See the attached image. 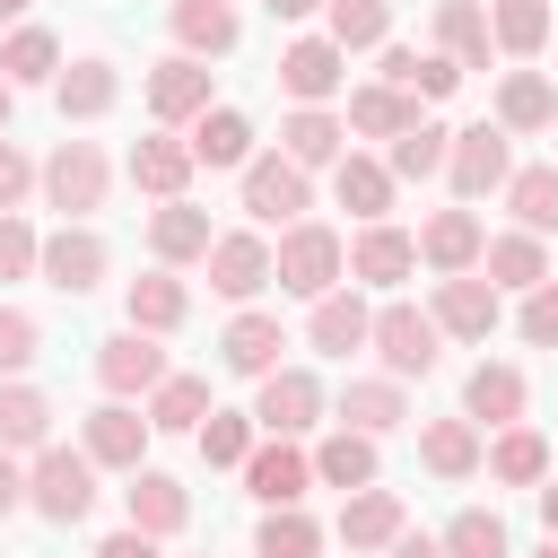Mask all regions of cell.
Listing matches in <instances>:
<instances>
[{
  "label": "cell",
  "mask_w": 558,
  "mask_h": 558,
  "mask_svg": "<svg viewBox=\"0 0 558 558\" xmlns=\"http://www.w3.org/2000/svg\"><path fill=\"white\" fill-rule=\"evenodd\" d=\"M35 192H44V209H61V227H87L113 192V157L96 140H61L52 157H35Z\"/></svg>",
  "instance_id": "1"
},
{
  "label": "cell",
  "mask_w": 558,
  "mask_h": 558,
  "mask_svg": "<svg viewBox=\"0 0 558 558\" xmlns=\"http://www.w3.org/2000/svg\"><path fill=\"white\" fill-rule=\"evenodd\" d=\"M270 279L314 305V296H331V288L349 279V244H340L323 218H296V227H279V244H270Z\"/></svg>",
  "instance_id": "2"
},
{
  "label": "cell",
  "mask_w": 558,
  "mask_h": 558,
  "mask_svg": "<svg viewBox=\"0 0 558 558\" xmlns=\"http://www.w3.org/2000/svg\"><path fill=\"white\" fill-rule=\"evenodd\" d=\"M366 349L384 357V375H392V384H418V375H436V366H445V331H436V314H427V305H410V296L375 305Z\"/></svg>",
  "instance_id": "3"
},
{
  "label": "cell",
  "mask_w": 558,
  "mask_h": 558,
  "mask_svg": "<svg viewBox=\"0 0 558 558\" xmlns=\"http://www.w3.org/2000/svg\"><path fill=\"white\" fill-rule=\"evenodd\" d=\"M26 514H44V523H87V514H96V462H87L78 445L26 453Z\"/></svg>",
  "instance_id": "4"
},
{
  "label": "cell",
  "mask_w": 558,
  "mask_h": 558,
  "mask_svg": "<svg viewBox=\"0 0 558 558\" xmlns=\"http://www.w3.org/2000/svg\"><path fill=\"white\" fill-rule=\"evenodd\" d=\"M140 96H148V122H157V131H192V122L218 105V96H209V61H192V52H166V61H148Z\"/></svg>",
  "instance_id": "5"
},
{
  "label": "cell",
  "mask_w": 558,
  "mask_h": 558,
  "mask_svg": "<svg viewBox=\"0 0 558 558\" xmlns=\"http://www.w3.org/2000/svg\"><path fill=\"white\" fill-rule=\"evenodd\" d=\"M506 174H514V140H506L497 122L453 131V148H445V183H453V201H462V209H471V201H488V192H506Z\"/></svg>",
  "instance_id": "6"
},
{
  "label": "cell",
  "mask_w": 558,
  "mask_h": 558,
  "mask_svg": "<svg viewBox=\"0 0 558 558\" xmlns=\"http://www.w3.org/2000/svg\"><path fill=\"white\" fill-rule=\"evenodd\" d=\"M305 209H314V174L288 166L279 148H253V166H244V218L253 227H296Z\"/></svg>",
  "instance_id": "7"
},
{
  "label": "cell",
  "mask_w": 558,
  "mask_h": 558,
  "mask_svg": "<svg viewBox=\"0 0 558 558\" xmlns=\"http://www.w3.org/2000/svg\"><path fill=\"white\" fill-rule=\"evenodd\" d=\"M323 410H331V401H323V384H314L305 366H279V375L253 384V427H262V436H288V445H296V436L323 427Z\"/></svg>",
  "instance_id": "8"
},
{
  "label": "cell",
  "mask_w": 558,
  "mask_h": 558,
  "mask_svg": "<svg viewBox=\"0 0 558 558\" xmlns=\"http://www.w3.org/2000/svg\"><path fill=\"white\" fill-rule=\"evenodd\" d=\"M201 270H209V296L253 305V296L270 288V235H262V227H227V235L201 253Z\"/></svg>",
  "instance_id": "9"
},
{
  "label": "cell",
  "mask_w": 558,
  "mask_h": 558,
  "mask_svg": "<svg viewBox=\"0 0 558 558\" xmlns=\"http://www.w3.org/2000/svg\"><path fill=\"white\" fill-rule=\"evenodd\" d=\"M174 366H166V349L148 340V331H113V340H96V384H105V401H148L157 384H166Z\"/></svg>",
  "instance_id": "10"
},
{
  "label": "cell",
  "mask_w": 558,
  "mask_h": 558,
  "mask_svg": "<svg viewBox=\"0 0 558 558\" xmlns=\"http://www.w3.org/2000/svg\"><path fill=\"white\" fill-rule=\"evenodd\" d=\"M148 436H157V427H148L131 401H96V410L78 418V453H87L96 471H122V480L148 462Z\"/></svg>",
  "instance_id": "11"
},
{
  "label": "cell",
  "mask_w": 558,
  "mask_h": 558,
  "mask_svg": "<svg viewBox=\"0 0 558 558\" xmlns=\"http://www.w3.org/2000/svg\"><path fill=\"white\" fill-rule=\"evenodd\" d=\"M331 532H340V549H349V558H384V549L410 532V506H401V488H384V480H375V488L340 497V523H331Z\"/></svg>",
  "instance_id": "12"
},
{
  "label": "cell",
  "mask_w": 558,
  "mask_h": 558,
  "mask_svg": "<svg viewBox=\"0 0 558 558\" xmlns=\"http://www.w3.org/2000/svg\"><path fill=\"white\" fill-rule=\"evenodd\" d=\"M480 253H488V227H480V209H427L418 218V262L436 270V279H462V270H480Z\"/></svg>",
  "instance_id": "13"
},
{
  "label": "cell",
  "mask_w": 558,
  "mask_h": 558,
  "mask_svg": "<svg viewBox=\"0 0 558 558\" xmlns=\"http://www.w3.org/2000/svg\"><path fill=\"white\" fill-rule=\"evenodd\" d=\"M105 270H113V253H105V235H96V227H52V235H44V253H35V279H44V288H61V296H87Z\"/></svg>",
  "instance_id": "14"
},
{
  "label": "cell",
  "mask_w": 558,
  "mask_h": 558,
  "mask_svg": "<svg viewBox=\"0 0 558 558\" xmlns=\"http://www.w3.org/2000/svg\"><path fill=\"white\" fill-rule=\"evenodd\" d=\"M410 270H418V235H410V227L375 218V227L349 235V288H401Z\"/></svg>",
  "instance_id": "15"
},
{
  "label": "cell",
  "mask_w": 558,
  "mask_h": 558,
  "mask_svg": "<svg viewBox=\"0 0 558 558\" xmlns=\"http://www.w3.org/2000/svg\"><path fill=\"white\" fill-rule=\"evenodd\" d=\"M427 314H436V331H445V340H488V331L506 323V296H497L480 270H462V279H436Z\"/></svg>",
  "instance_id": "16"
},
{
  "label": "cell",
  "mask_w": 558,
  "mask_h": 558,
  "mask_svg": "<svg viewBox=\"0 0 558 558\" xmlns=\"http://www.w3.org/2000/svg\"><path fill=\"white\" fill-rule=\"evenodd\" d=\"M122 523L131 532H148V541H174L183 523H192V488L174 480V471H131V488H122Z\"/></svg>",
  "instance_id": "17"
},
{
  "label": "cell",
  "mask_w": 558,
  "mask_h": 558,
  "mask_svg": "<svg viewBox=\"0 0 558 558\" xmlns=\"http://www.w3.org/2000/svg\"><path fill=\"white\" fill-rule=\"evenodd\" d=\"M340 78H349V52H340L331 35H296V44L279 52V87H288V105H331Z\"/></svg>",
  "instance_id": "18"
},
{
  "label": "cell",
  "mask_w": 558,
  "mask_h": 558,
  "mask_svg": "<svg viewBox=\"0 0 558 558\" xmlns=\"http://www.w3.org/2000/svg\"><path fill=\"white\" fill-rule=\"evenodd\" d=\"M122 174L148 192V201H192V148H183V131H148V140H131V157H122Z\"/></svg>",
  "instance_id": "19"
},
{
  "label": "cell",
  "mask_w": 558,
  "mask_h": 558,
  "mask_svg": "<svg viewBox=\"0 0 558 558\" xmlns=\"http://www.w3.org/2000/svg\"><path fill=\"white\" fill-rule=\"evenodd\" d=\"M279 349H288V331H279V314H262V305H235V323L218 331V366L244 375V384L279 375Z\"/></svg>",
  "instance_id": "20"
},
{
  "label": "cell",
  "mask_w": 558,
  "mask_h": 558,
  "mask_svg": "<svg viewBox=\"0 0 558 558\" xmlns=\"http://www.w3.org/2000/svg\"><path fill=\"white\" fill-rule=\"evenodd\" d=\"M523 401H532V384H523V366H506V357H480V366L462 375V418H471V427H523Z\"/></svg>",
  "instance_id": "21"
},
{
  "label": "cell",
  "mask_w": 558,
  "mask_h": 558,
  "mask_svg": "<svg viewBox=\"0 0 558 558\" xmlns=\"http://www.w3.org/2000/svg\"><path fill=\"white\" fill-rule=\"evenodd\" d=\"M52 105H61V122H105V113L122 105V70H113L105 52H78V61H61V78H52Z\"/></svg>",
  "instance_id": "22"
},
{
  "label": "cell",
  "mask_w": 558,
  "mask_h": 558,
  "mask_svg": "<svg viewBox=\"0 0 558 558\" xmlns=\"http://www.w3.org/2000/svg\"><path fill=\"white\" fill-rule=\"evenodd\" d=\"M279 157L305 166V174H331V166L349 157V122H340L331 105H296V113L279 122Z\"/></svg>",
  "instance_id": "23"
},
{
  "label": "cell",
  "mask_w": 558,
  "mask_h": 558,
  "mask_svg": "<svg viewBox=\"0 0 558 558\" xmlns=\"http://www.w3.org/2000/svg\"><path fill=\"white\" fill-rule=\"evenodd\" d=\"M331 427H357V436H392V427H410V384H392V375H349V392H340V410H331Z\"/></svg>",
  "instance_id": "24"
},
{
  "label": "cell",
  "mask_w": 558,
  "mask_h": 558,
  "mask_svg": "<svg viewBox=\"0 0 558 558\" xmlns=\"http://www.w3.org/2000/svg\"><path fill=\"white\" fill-rule=\"evenodd\" d=\"M244 488H253L262 506H305V488H314V462H305V445H288V436H262V445L244 453Z\"/></svg>",
  "instance_id": "25"
},
{
  "label": "cell",
  "mask_w": 558,
  "mask_h": 558,
  "mask_svg": "<svg viewBox=\"0 0 558 558\" xmlns=\"http://www.w3.org/2000/svg\"><path fill=\"white\" fill-rule=\"evenodd\" d=\"M166 26H174V52H192V61H227L235 35H244V9H235V0H174Z\"/></svg>",
  "instance_id": "26"
},
{
  "label": "cell",
  "mask_w": 558,
  "mask_h": 558,
  "mask_svg": "<svg viewBox=\"0 0 558 558\" xmlns=\"http://www.w3.org/2000/svg\"><path fill=\"white\" fill-rule=\"evenodd\" d=\"M209 244H218V227H209L201 201H157V209H148V253H157V270H183V262H201Z\"/></svg>",
  "instance_id": "27"
},
{
  "label": "cell",
  "mask_w": 558,
  "mask_h": 558,
  "mask_svg": "<svg viewBox=\"0 0 558 558\" xmlns=\"http://www.w3.org/2000/svg\"><path fill=\"white\" fill-rule=\"evenodd\" d=\"M305 462H314V488H340V497H357V488L384 480V453H375V436H357V427H331Z\"/></svg>",
  "instance_id": "28"
},
{
  "label": "cell",
  "mask_w": 558,
  "mask_h": 558,
  "mask_svg": "<svg viewBox=\"0 0 558 558\" xmlns=\"http://www.w3.org/2000/svg\"><path fill=\"white\" fill-rule=\"evenodd\" d=\"M392 192H401V183H392V166H384V157H366V148H349V157L331 166V201H340L357 227L392 218Z\"/></svg>",
  "instance_id": "29"
},
{
  "label": "cell",
  "mask_w": 558,
  "mask_h": 558,
  "mask_svg": "<svg viewBox=\"0 0 558 558\" xmlns=\"http://www.w3.org/2000/svg\"><path fill=\"white\" fill-rule=\"evenodd\" d=\"M183 314H192V288H183L174 270H140V279L122 288V323H131V331H148V340L183 331Z\"/></svg>",
  "instance_id": "30"
},
{
  "label": "cell",
  "mask_w": 558,
  "mask_h": 558,
  "mask_svg": "<svg viewBox=\"0 0 558 558\" xmlns=\"http://www.w3.org/2000/svg\"><path fill=\"white\" fill-rule=\"evenodd\" d=\"M366 331H375V305H366L357 288H331V296H314V314H305V340H314L323 357H357Z\"/></svg>",
  "instance_id": "31"
},
{
  "label": "cell",
  "mask_w": 558,
  "mask_h": 558,
  "mask_svg": "<svg viewBox=\"0 0 558 558\" xmlns=\"http://www.w3.org/2000/svg\"><path fill=\"white\" fill-rule=\"evenodd\" d=\"M497 131H506V140L558 131V87H549L541 70H506V78H497Z\"/></svg>",
  "instance_id": "32"
},
{
  "label": "cell",
  "mask_w": 558,
  "mask_h": 558,
  "mask_svg": "<svg viewBox=\"0 0 558 558\" xmlns=\"http://www.w3.org/2000/svg\"><path fill=\"white\" fill-rule=\"evenodd\" d=\"M183 148H192V166H209V174H218V166H235V174H244V166H253V113L209 105V113L183 131Z\"/></svg>",
  "instance_id": "33"
},
{
  "label": "cell",
  "mask_w": 558,
  "mask_h": 558,
  "mask_svg": "<svg viewBox=\"0 0 558 558\" xmlns=\"http://www.w3.org/2000/svg\"><path fill=\"white\" fill-rule=\"evenodd\" d=\"M480 453H488V436L453 410V418H418V462L436 471V480H480Z\"/></svg>",
  "instance_id": "34"
},
{
  "label": "cell",
  "mask_w": 558,
  "mask_h": 558,
  "mask_svg": "<svg viewBox=\"0 0 558 558\" xmlns=\"http://www.w3.org/2000/svg\"><path fill=\"white\" fill-rule=\"evenodd\" d=\"M436 52L471 78V70H488V0H436Z\"/></svg>",
  "instance_id": "35"
},
{
  "label": "cell",
  "mask_w": 558,
  "mask_h": 558,
  "mask_svg": "<svg viewBox=\"0 0 558 558\" xmlns=\"http://www.w3.org/2000/svg\"><path fill=\"white\" fill-rule=\"evenodd\" d=\"M480 279H488L497 296H506V288L523 296V288H541V279H549V244H541V235H523V227H506V235H488Z\"/></svg>",
  "instance_id": "36"
},
{
  "label": "cell",
  "mask_w": 558,
  "mask_h": 558,
  "mask_svg": "<svg viewBox=\"0 0 558 558\" xmlns=\"http://www.w3.org/2000/svg\"><path fill=\"white\" fill-rule=\"evenodd\" d=\"M44 445H52V401H44L26 375H9V384H0V453L26 462V453H44Z\"/></svg>",
  "instance_id": "37"
},
{
  "label": "cell",
  "mask_w": 558,
  "mask_h": 558,
  "mask_svg": "<svg viewBox=\"0 0 558 558\" xmlns=\"http://www.w3.org/2000/svg\"><path fill=\"white\" fill-rule=\"evenodd\" d=\"M340 122H349V140H384V148H392V140L418 122V96H401V87L375 78V87H349V113H340Z\"/></svg>",
  "instance_id": "38"
},
{
  "label": "cell",
  "mask_w": 558,
  "mask_h": 558,
  "mask_svg": "<svg viewBox=\"0 0 558 558\" xmlns=\"http://www.w3.org/2000/svg\"><path fill=\"white\" fill-rule=\"evenodd\" d=\"M480 471H488L497 488H541V480H549V436H541V427H497V445L480 453Z\"/></svg>",
  "instance_id": "39"
},
{
  "label": "cell",
  "mask_w": 558,
  "mask_h": 558,
  "mask_svg": "<svg viewBox=\"0 0 558 558\" xmlns=\"http://www.w3.org/2000/svg\"><path fill=\"white\" fill-rule=\"evenodd\" d=\"M209 410H218V401H209V375H166V384L140 401V418H148L157 436H192Z\"/></svg>",
  "instance_id": "40"
},
{
  "label": "cell",
  "mask_w": 558,
  "mask_h": 558,
  "mask_svg": "<svg viewBox=\"0 0 558 558\" xmlns=\"http://www.w3.org/2000/svg\"><path fill=\"white\" fill-rule=\"evenodd\" d=\"M0 78H9V87H52V78H61V35L35 26V17L9 26V44H0Z\"/></svg>",
  "instance_id": "41"
},
{
  "label": "cell",
  "mask_w": 558,
  "mask_h": 558,
  "mask_svg": "<svg viewBox=\"0 0 558 558\" xmlns=\"http://www.w3.org/2000/svg\"><path fill=\"white\" fill-rule=\"evenodd\" d=\"M506 209H514V227L523 235H558V166H514L506 174Z\"/></svg>",
  "instance_id": "42"
},
{
  "label": "cell",
  "mask_w": 558,
  "mask_h": 558,
  "mask_svg": "<svg viewBox=\"0 0 558 558\" xmlns=\"http://www.w3.org/2000/svg\"><path fill=\"white\" fill-rule=\"evenodd\" d=\"M323 35L340 52H384L392 44V0H323Z\"/></svg>",
  "instance_id": "43"
},
{
  "label": "cell",
  "mask_w": 558,
  "mask_h": 558,
  "mask_svg": "<svg viewBox=\"0 0 558 558\" xmlns=\"http://www.w3.org/2000/svg\"><path fill=\"white\" fill-rule=\"evenodd\" d=\"M488 44L506 61H532L549 44V0H488Z\"/></svg>",
  "instance_id": "44"
},
{
  "label": "cell",
  "mask_w": 558,
  "mask_h": 558,
  "mask_svg": "<svg viewBox=\"0 0 558 558\" xmlns=\"http://www.w3.org/2000/svg\"><path fill=\"white\" fill-rule=\"evenodd\" d=\"M323 523L305 506H262V532H253V558H323Z\"/></svg>",
  "instance_id": "45"
},
{
  "label": "cell",
  "mask_w": 558,
  "mask_h": 558,
  "mask_svg": "<svg viewBox=\"0 0 558 558\" xmlns=\"http://www.w3.org/2000/svg\"><path fill=\"white\" fill-rule=\"evenodd\" d=\"M445 148H453V131L418 113V122H410V131L384 148V166H392V183H427V174H445Z\"/></svg>",
  "instance_id": "46"
},
{
  "label": "cell",
  "mask_w": 558,
  "mask_h": 558,
  "mask_svg": "<svg viewBox=\"0 0 558 558\" xmlns=\"http://www.w3.org/2000/svg\"><path fill=\"white\" fill-rule=\"evenodd\" d=\"M192 445H201L209 471H244V453L262 445V427H253V410H209V418L192 427Z\"/></svg>",
  "instance_id": "47"
},
{
  "label": "cell",
  "mask_w": 558,
  "mask_h": 558,
  "mask_svg": "<svg viewBox=\"0 0 558 558\" xmlns=\"http://www.w3.org/2000/svg\"><path fill=\"white\" fill-rule=\"evenodd\" d=\"M436 541H445V558H514V541H506V514H497V506H462Z\"/></svg>",
  "instance_id": "48"
},
{
  "label": "cell",
  "mask_w": 558,
  "mask_h": 558,
  "mask_svg": "<svg viewBox=\"0 0 558 558\" xmlns=\"http://www.w3.org/2000/svg\"><path fill=\"white\" fill-rule=\"evenodd\" d=\"M35 349H44V323H35L26 305H0V384H9V375H26V366H35Z\"/></svg>",
  "instance_id": "49"
},
{
  "label": "cell",
  "mask_w": 558,
  "mask_h": 558,
  "mask_svg": "<svg viewBox=\"0 0 558 558\" xmlns=\"http://www.w3.org/2000/svg\"><path fill=\"white\" fill-rule=\"evenodd\" d=\"M514 331H523L532 349H558V270H549L541 288H523V314H514Z\"/></svg>",
  "instance_id": "50"
},
{
  "label": "cell",
  "mask_w": 558,
  "mask_h": 558,
  "mask_svg": "<svg viewBox=\"0 0 558 558\" xmlns=\"http://www.w3.org/2000/svg\"><path fill=\"white\" fill-rule=\"evenodd\" d=\"M35 253L44 235L26 227V209H0V279H35Z\"/></svg>",
  "instance_id": "51"
},
{
  "label": "cell",
  "mask_w": 558,
  "mask_h": 558,
  "mask_svg": "<svg viewBox=\"0 0 558 558\" xmlns=\"http://www.w3.org/2000/svg\"><path fill=\"white\" fill-rule=\"evenodd\" d=\"M453 87H462V70L427 44V52H418V70H410V96H418V105H436V96H453Z\"/></svg>",
  "instance_id": "52"
},
{
  "label": "cell",
  "mask_w": 558,
  "mask_h": 558,
  "mask_svg": "<svg viewBox=\"0 0 558 558\" xmlns=\"http://www.w3.org/2000/svg\"><path fill=\"white\" fill-rule=\"evenodd\" d=\"M26 192H35V157L17 140H0V209H26Z\"/></svg>",
  "instance_id": "53"
},
{
  "label": "cell",
  "mask_w": 558,
  "mask_h": 558,
  "mask_svg": "<svg viewBox=\"0 0 558 558\" xmlns=\"http://www.w3.org/2000/svg\"><path fill=\"white\" fill-rule=\"evenodd\" d=\"M87 558H166V549H157L148 532H131V523H122V532H105V541H96Z\"/></svg>",
  "instance_id": "54"
},
{
  "label": "cell",
  "mask_w": 558,
  "mask_h": 558,
  "mask_svg": "<svg viewBox=\"0 0 558 558\" xmlns=\"http://www.w3.org/2000/svg\"><path fill=\"white\" fill-rule=\"evenodd\" d=\"M9 514H26V462L17 453H0V523Z\"/></svg>",
  "instance_id": "55"
},
{
  "label": "cell",
  "mask_w": 558,
  "mask_h": 558,
  "mask_svg": "<svg viewBox=\"0 0 558 558\" xmlns=\"http://www.w3.org/2000/svg\"><path fill=\"white\" fill-rule=\"evenodd\" d=\"M410 70H418V52H410V44H384V87L410 96Z\"/></svg>",
  "instance_id": "56"
},
{
  "label": "cell",
  "mask_w": 558,
  "mask_h": 558,
  "mask_svg": "<svg viewBox=\"0 0 558 558\" xmlns=\"http://www.w3.org/2000/svg\"><path fill=\"white\" fill-rule=\"evenodd\" d=\"M384 558H445V541H436V532H401Z\"/></svg>",
  "instance_id": "57"
},
{
  "label": "cell",
  "mask_w": 558,
  "mask_h": 558,
  "mask_svg": "<svg viewBox=\"0 0 558 558\" xmlns=\"http://www.w3.org/2000/svg\"><path fill=\"white\" fill-rule=\"evenodd\" d=\"M532 506H541V532L558 541V480H541V488H532Z\"/></svg>",
  "instance_id": "58"
},
{
  "label": "cell",
  "mask_w": 558,
  "mask_h": 558,
  "mask_svg": "<svg viewBox=\"0 0 558 558\" xmlns=\"http://www.w3.org/2000/svg\"><path fill=\"white\" fill-rule=\"evenodd\" d=\"M270 17H288V26H305V17H323V0H262Z\"/></svg>",
  "instance_id": "59"
},
{
  "label": "cell",
  "mask_w": 558,
  "mask_h": 558,
  "mask_svg": "<svg viewBox=\"0 0 558 558\" xmlns=\"http://www.w3.org/2000/svg\"><path fill=\"white\" fill-rule=\"evenodd\" d=\"M26 9H35V0H0V26H26Z\"/></svg>",
  "instance_id": "60"
},
{
  "label": "cell",
  "mask_w": 558,
  "mask_h": 558,
  "mask_svg": "<svg viewBox=\"0 0 558 558\" xmlns=\"http://www.w3.org/2000/svg\"><path fill=\"white\" fill-rule=\"evenodd\" d=\"M9 105H17V87H9V78H0V140H9Z\"/></svg>",
  "instance_id": "61"
},
{
  "label": "cell",
  "mask_w": 558,
  "mask_h": 558,
  "mask_svg": "<svg viewBox=\"0 0 558 558\" xmlns=\"http://www.w3.org/2000/svg\"><path fill=\"white\" fill-rule=\"evenodd\" d=\"M532 558H558V541H541V549H532Z\"/></svg>",
  "instance_id": "62"
},
{
  "label": "cell",
  "mask_w": 558,
  "mask_h": 558,
  "mask_svg": "<svg viewBox=\"0 0 558 558\" xmlns=\"http://www.w3.org/2000/svg\"><path fill=\"white\" fill-rule=\"evenodd\" d=\"M549 166H558V148H549Z\"/></svg>",
  "instance_id": "63"
}]
</instances>
